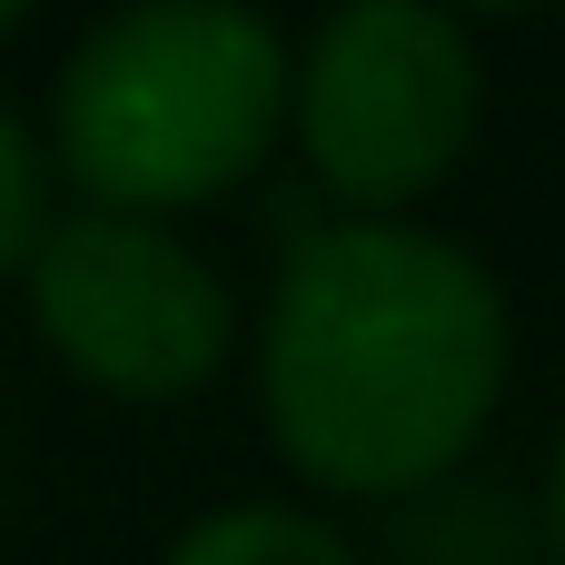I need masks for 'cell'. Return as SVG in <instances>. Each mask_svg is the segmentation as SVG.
<instances>
[{
  "mask_svg": "<svg viewBox=\"0 0 565 565\" xmlns=\"http://www.w3.org/2000/svg\"><path fill=\"white\" fill-rule=\"evenodd\" d=\"M50 228V179H40V149L20 139V119L0 109V268H20Z\"/></svg>",
  "mask_w": 565,
  "mask_h": 565,
  "instance_id": "cell-6",
  "label": "cell"
},
{
  "mask_svg": "<svg viewBox=\"0 0 565 565\" xmlns=\"http://www.w3.org/2000/svg\"><path fill=\"white\" fill-rule=\"evenodd\" d=\"M30 318L40 338L109 397H189L228 358V298L189 238L159 218H50L30 248Z\"/></svg>",
  "mask_w": 565,
  "mask_h": 565,
  "instance_id": "cell-4",
  "label": "cell"
},
{
  "mask_svg": "<svg viewBox=\"0 0 565 565\" xmlns=\"http://www.w3.org/2000/svg\"><path fill=\"white\" fill-rule=\"evenodd\" d=\"M258 387L298 477L338 497L437 487L507 387V298L427 228L338 218L278 278Z\"/></svg>",
  "mask_w": 565,
  "mask_h": 565,
  "instance_id": "cell-1",
  "label": "cell"
},
{
  "mask_svg": "<svg viewBox=\"0 0 565 565\" xmlns=\"http://www.w3.org/2000/svg\"><path fill=\"white\" fill-rule=\"evenodd\" d=\"M427 10H447V20H457V10H526V0H427Z\"/></svg>",
  "mask_w": 565,
  "mask_h": 565,
  "instance_id": "cell-8",
  "label": "cell"
},
{
  "mask_svg": "<svg viewBox=\"0 0 565 565\" xmlns=\"http://www.w3.org/2000/svg\"><path fill=\"white\" fill-rule=\"evenodd\" d=\"M288 50L238 0H139L99 20L60 79V169L119 209L159 218L248 179L288 119Z\"/></svg>",
  "mask_w": 565,
  "mask_h": 565,
  "instance_id": "cell-2",
  "label": "cell"
},
{
  "mask_svg": "<svg viewBox=\"0 0 565 565\" xmlns=\"http://www.w3.org/2000/svg\"><path fill=\"white\" fill-rule=\"evenodd\" d=\"M546 516H556V556H565V447H556V497H546Z\"/></svg>",
  "mask_w": 565,
  "mask_h": 565,
  "instance_id": "cell-7",
  "label": "cell"
},
{
  "mask_svg": "<svg viewBox=\"0 0 565 565\" xmlns=\"http://www.w3.org/2000/svg\"><path fill=\"white\" fill-rule=\"evenodd\" d=\"M288 109L348 209H407L477 139V50L427 0H348L288 79Z\"/></svg>",
  "mask_w": 565,
  "mask_h": 565,
  "instance_id": "cell-3",
  "label": "cell"
},
{
  "mask_svg": "<svg viewBox=\"0 0 565 565\" xmlns=\"http://www.w3.org/2000/svg\"><path fill=\"white\" fill-rule=\"evenodd\" d=\"M169 565H358L338 526L298 516V507H228V516H199Z\"/></svg>",
  "mask_w": 565,
  "mask_h": 565,
  "instance_id": "cell-5",
  "label": "cell"
},
{
  "mask_svg": "<svg viewBox=\"0 0 565 565\" xmlns=\"http://www.w3.org/2000/svg\"><path fill=\"white\" fill-rule=\"evenodd\" d=\"M20 10H30V0H0V30H10V20H20Z\"/></svg>",
  "mask_w": 565,
  "mask_h": 565,
  "instance_id": "cell-9",
  "label": "cell"
}]
</instances>
